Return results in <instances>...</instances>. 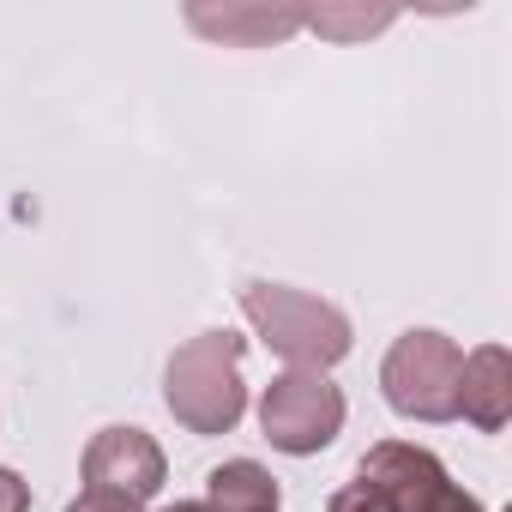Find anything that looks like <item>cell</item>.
<instances>
[{"label":"cell","instance_id":"5","mask_svg":"<svg viewBox=\"0 0 512 512\" xmlns=\"http://www.w3.org/2000/svg\"><path fill=\"white\" fill-rule=\"evenodd\" d=\"M260 428H266V440H272L278 452L314 458V452H326V446L338 440V428H344V392H338L326 374H314V368H290V374H278V380L266 386V398H260Z\"/></svg>","mask_w":512,"mask_h":512},{"label":"cell","instance_id":"10","mask_svg":"<svg viewBox=\"0 0 512 512\" xmlns=\"http://www.w3.org/2000/svg\"><path fill=\"white\" fill-rule=\"evenodd\" d=\"M392 13H308L302 25H314V31H338V37H356V31H380Z\"/></svg>","mask_w":512,"mask_h":512},{"label":"cell","instance_id":"11","mask_svg":"<svg viewBox=\"0 0 512 512\" xmlns=\"http://www.w3.org/2000/svg\"><path fill=\"white\" fill-rule=\"evenodd\" d=\"M0 512H31V482L0 464Z\"/></svg>","mask_w":512,"mask_h":512},{"label":"cell","instance_id":"12","mask_svg":"<svg viewBox=\"0 0 512 512\" xmlns=\"http://www.w3.org/2000/svg\"><path fill=\"white\" fill-rule=\"evenodd\" d=\"M67 512H145L139 500H127V494H97V488H85Z\"/></svg>","mask_w":512,"mask_h":512},{"label":"cell","instance_id":"2","mask_svg":"<svg viewBox=\"0 0 512 512\" xmlns=\"http://www.w3.org/2000/svg\"><path fill=\"white\" fill-rule=\"evenodd\" d=\"M241 314H247V326L260 332L290 368H314V374H326L332 362H344L350 356V320L332 308V302H320V296H308V290H290V284H247L241 290Z\"/></svg>","mask_w":512,"mask_h":512},{"label":"cell","instance_id":"9","mask_svg":"<svg viewBox=\"0 0 512 512\" xmlns=\"http://www.w3.org/2000/svg\"><path fill=\"white\" fill-rule=\"evenodd\" d=\"M205 506H217V512H278V476L253 458H229L205 476Z\"/></svg>","mask_w":512,"mask_h":512},{"label":"cell","instance_id":"14","mask_svg":"<svg viewBox=\"0 0 512 512\" xmlns=\"http://www.w3.org/2000/svg\"><path fill=\"white\" fill-rule=\"evenodd\" d=\"M169 512H217V506H205V500H175Z\"/></svg>","mask_w":512,"mask_h":512},{"label":"cell","instance_id":"3","mask_svg":"<svg viewBox=\"0 0 512 512\" xmlns=\"http://www.w3.org/2000/svg\"><path fill=\"white\" fill-rule=\"evenodd\" d=\"M350 488H362L380 512H482V500L464 494V488L446 476V464H440L434 452L410 446V440H380V446H368Z\"/></svg>","mask_w":512,"mask_h":512},{"label":"cell","instance_id":"8","mask_svg":"<svg viewBox=\"0 0 512 512\" xmlns=\"http://www.w3.org/2000/svg\"><path fill=\"white\" fill-rule=\"evenodd\" d=\"M308 13L296 7H187V25L205 31V37H223V43H272V37H290Z\"/></svg>","mask_w":512,"mask_h":512},{"label":"cell","instance_id":"4","mask_svg":"<svg viewBox=\"0 0 512 512\" xmlns=\"http://www.w3.org/2000/svg\"><path fill=\"white\" fill-rule=\"evenodd\" d=\"M458 374H464V350L446 332H404L380 362V392L410 422H452Z\"/></svg>","mask_w":512,"mask_h":512},{"label":"cell","instance_id":"7","mask_svg":"<svg viewBox=\"0 0 512 512\" xmlns=\"http://www.w3.org/2000/svg\"><path fill=\"white\" fill-rule=\"evenodd\" d=\"M458 416L476 422L482 434H500L512 422V356L506 344H482L464 356L458 374Z\"/></svg>","mask_w":512,"mask_h":512},{"label":"cell","instance_id":"6","mask_svg":"<svg viewBox=\"0 0 512 512\" xmlns=\"http://www.w3.org/2000/svg\"><path fill=\"white\" fill-rule=\"evenodd\" d=\"M163 476H169L163 446L145 428H103L85 446V488H97V494H127L145 506L163 488Z\"/></svg>","mask_w":512,"mask_h":512},{"label":"cell","instance_id":"13","mask_svg":"<svg viewBox=\"0 0 512 512\" xmlns=\"http://www.w3.org/2000/svg\"><path fill=\"white\" fill-rule=\"evenodd\" d=\"M326 512H380V506H374L362 488H344V494H332V506H326Z\"/></svg>","mask_w":512,"mask_h":512},{"label":"cell","instance_id":"1","mask_svg":"<svg viewBox=\"0 0 512 512\" xmlns=\"http://www.w3.org/2000/svg\"><path fill=\"white\" fill-rule=\"evenodd\" d=\"M241 356H247V338H235V332H199L169 356L163 404L187 434H229L241 422V410H247Z\"/></svg>","mask_w":512,"mask_h":512}]
</instances>
